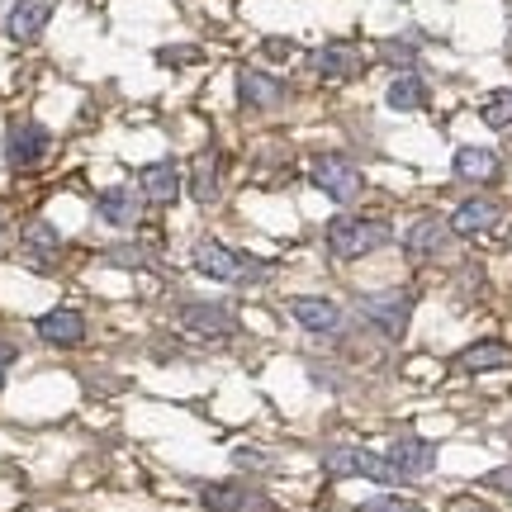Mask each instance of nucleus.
Wrapping results in <instances>:
<instances>
[{"mask_svg":"<svg viewBox=\"0 0 512 512\" xmlns=\"http://www.w3.org/2000/svg\"><path fill=\"white\" fill-rule=\"evenodd\" d=\"M389 242V223L384 219H356V214H337L328 223V252L342 256V261H356V256L380 252Z\"/></svg>","mask_w":512,"mask_h":512,"instance_id":"f257e3e1","label":"nucleus"},{"mask_svg":"<svg viewBox=\"0 0 512 512\" xmlns=\"http://www.w3.org/2000/svg\"><path fill=\"white\" fill-rule=\"evenodd\" d=\"M323 470L332 479H375V484H403V475L389 465V456H375L366 446H337L323 456Z\"/></svg>","mask_w":512,"mask_h":512,"instance_id":"f03ea898","label":"nucleus"},{"mask_svg":"<svg viewBox=\"0 0 512 512\" xmlns=\"http://www.w3.org/2000/svg\"><path fill=\"white\" fill-rule=\"evenodd\" d=\"M195 271L209 275V280H256L266 271L261 261L242 256L238 247H223V242H200L195 247Z\"/></svg>","mask_w":512,"mask_h":512,"instance_id":"7ed1b4c3","label":"nucleus"},{"mask_svg":"<svg viewBox=\"0 0 512 512\" xmlns=\"http://www.w3.org/2000/svg\"><path fill=\"white\" fill-rule=\"evenodd\" d=\"M200 503L209 512H280L271 498L261 494L256 484H242V479H223V484H204Z\"/></svg>","mask_w":512,"mask_h":512,"instance_id":"20e7f679","label":"nucleus"},{"mask_svg":"<svg viewBox=\"0 0 512 512\" xmlns=\"http://www.w3.org/2000/svg\"><path fill=\"white\" fill-rule=\"evenodd\" d=\"M356 309L370 318V328H380L384 337H403L408 328V313H413V294L408 290H380V294H361Z\"/></svg>","mask_w":512,"mask_h":512,"instance_id":"39448f33","label":"nucleus"},{"mask_svg":"<svg viewBox=\"0 0 512 512\" xmlns=\"http://www.w3.org/2000/svg\"><path fill=\"white\" fill-rule=\"evenodd\" d=\"M309 181L323 190V195H332L337 204H351L361 190H366V181H361V171L347 162V157H318V162L309 166Z\"/></svg>","mask_w":512,"mask_h":512,"instance_id":"423d86ee","label":"nucleus"},{"mask_svg":"<svg viewBox=\"0 0 512 512\" xmlns=\"http://www.w3.org/2000/svg\"><path fill=\"white\" fill-rule=\"evenodd\" d=\"M48 128L34 124V119H19L15 128H10V138H5V157H10V166H38L43 157H48Z\"/></svg>","mask_w":512,"mask_h":512,"instance_id":"0eeeda50","label":"nucleus"},{"mask_svg":"<svg viewBox=\"0 0 512 512\" xmlns=\"http://www.w3.org/2000/svg\"><path fill=\"white\" fill-rule=\"evenodd\" d=\"M389 465L403 479H422V475H432V465H437V446L422 437H399L389 446Z\"/></svg>","mask_w":512,"mask_h":512,"instance_id":"6e6552de","label":"nucleus"},{"mask_svg":"<svg viewBox=\"0 0 512 512\" xmlns=\"http://www.w3.org/2000/svg\"><path fill=\"white\" fill-rule=\"evenodd\" d=\"M176 328L200 332V337H228V332L238 328V318L228 309H219V304H185V309L176 313Z\"/></svg>","mask_w":512,"mask_h":512,"instance_id":"1a4fd4ad","label":"nucleus"},{"mask_svg":"<svg viewBox=\"0 0 512 512\" xmlns=\"http://www.w3.org/2000/svg\"><path fill=\"white\" fill-rule=\"evenodd\" d=\"M38 337H43L48 347H81V342H86V318L76 309H53L38 318Z\"/></svg>","mask_w":512,"mask_h":512,"instance_id":"9d476101","label":"nucleus"},{"mask_svg":"<svg viewBox=\"0 0 512 512\" xmlns=\"http://www.w3.org/2000/svg\"><path fill=\"white\" fill-rule=\"evenodd\" d=\"M290 318L299 323V328H309V332H337L342 328V309H337L332 299H313V294L290 299Z\"/></svg>","mask_w":512,"mask_h":512,"instance_id":"9b49d317","label":"nucleus"},{"mask_svg":"<svg viewBox=\"0 0 512 512\" xmlns=\"http://www.w3.org/2000/svg\"><path fill=\"white\" fill-rule=\"evenodd\" d=\"M57 252H62V238H57L53 223L34 219L29 228H24V261H29L34 271H48V266H57Z\"/></svg>","mask_w":512,"mask_h":512,"instance_id":"f8f14e48","label":"nucleus"},{"mask_svg":"<svg viewBox=\"0 0 512 512\" xmlns=\"http://www.w3.org/2000/svg\"><path fill=\"white\" fill-rule=\"evenodd\" d=\"M498 219H503V209H498L494 200H465L456 214H451V233H460V238H479V233L498 228Z\"/></svg>","mask_w":512,"mask_h":512,"instance_id":"ddd939ff","label":"nucleus"},{"mask_svg":"<svg viewBox=\"0 0 512 512\" xmlns=\"http://www.w3.org/2000/svg\"><path fill=\"white\" fill-rule=\"evenodd\" d=\"M48 15H53L48 0H19L15 10H10V19H5V34L15 38V43H34L43 34V24H48Z\"/></svg>","mask_w":512,"mask_h":512,"instance_id":"4468645a","label":"nucleus"},{"mask_svg":"<svg viewBox=\"0 0 512 512\" xmlns=\"http://www.w3.org/2000/svg\"><path fill=\"white\" fill-rule=\"evenodd\" d=\"M446 238H451V223L437 219V214H422V219L403 233V247H408V256H437L441 247H446Z\"/></svg>","mask_w":512,"mask_h":512,"instance_id":"2eb2a0df","label":"nucleus"},{"mask_svg":"<svg viewBox=\"0 0 512 512\" xmlns=\"http://www.w3.org/2000/svg\"><path fill=\"white\" fill-rule=\"evenodd\" d=\"M138 185H143V195H147L152 204H176V200H181V171H176L171 162L143 166Z\"/></svg>","mask_w":512,"mask_h":512,"instance_id":"dca6fc26","label":"nucleus"},{"mask_svg":"<svg viewBox=\"0 0 512 512\" xmlns=\"http://www.w3.org/2000/svg\"><path fill=\"white\" fill-rule=\"evenodd\" d=\"M280 81H271L266 72H252V67H242L238 72V100L247 110H271L275 100H280Z\"/></svg>","mask_w":512,"mask_h":512,"instance_id":"f3484780","label":"nucleus"},{"mask_svg":"<svg viewBox=\"0 0 512 512\" xmlns=\"http://www.w3.org/2000/svg\"><path fill=\"white\" fill-rule=\"evenodd\" d=\"M456 366L465 370V375L503 370V366H512V347H503V342H475V347H465V351L456 356Z\"/></svg>","mask_w":512,"mask_h":512,"instance_id":"a211bd4d","label":"nucleus"},{"mask_svg":"<svg viewBox=\"0 0 512 512\" xmlns=\"http://www.w3.org/2000/svg\"><path fill=\"white\" fill-rule=\"evenodd\" d=\"M451 171H456L460 181L484 185V181H494L498 176V157L489 152V147H460L456 162H451Z\"/></svg>","mask_w":512,"mask_h":512,"instance_id":"6ab92c4d","label":"nucleus"},{"mask_svg":"<svg viewBox=\"0 0 512 512\" xmlns=\"http://www.w3.org/2000/svg\"><path fill=\"white\" fill-rule=\"evenodd\" d=\"M95 209H100V219H105V223L128 228V223L138 219V195H133L128 185H114V190H105V195H100V204H95Z\"/></svg>","mask_w":512,"mask_h":512,"instance_id":"aec40b11","label":"nucleus"},{"mask_svg":"<svg viewBox=\"0 0 512 512\" xmlns=\"http://www.w3.org/2000/svg\"><path fill=\"white\" fill-rule=\"evenodd\" d=\"M384 100H389V110H422L427 105V86H422V76H394V86L384 91Z\"/></svg>","mask_w":512,"mask_h":512,"instance_id":"412c9836","label":"nucleus"},{"mask_svg":"<svg viewBox=\"0 0 512 512\" xmlns=\"http://www.w3.org/2000/svg\"><path fill=\"white\" fill-rule=\"evenodd\" d=\"M313 67L323 76H332V81H347V76L361 72V62H356V53L351 48H342V43H332V48H323V53L313 57Z\"/></svg>","mask_w":512,"mask_h":512,"instance_id":"4be33fe9","label":"nucleus"},{"mask_svg":"<svg viewBox=\"0 0 512 512\" xmlns=\"http://www.w3.org/2000/svg\"><path fill=\"white\" fill-rule=\"evenodd\" d=\"M190 195L200 204H214L219 200V166H214V157L204 152L200 162H195V171H190Z\"/></svg>","mask_w":512,"mask_h":512,"instance_id":"5701e85b","label":"nucleus"},{"mask_svg":"<svg viewBox=\"0 0 512 512\" xmlns=\"http://www.w3.org/2000/svg\"><path fill=\"white\" fill-rule=\"evenodd\" d=\"M479 119H484L489 128H512V91L484 95V105H479Z\"/></svg>","mask_w":512,"mask_h":512,"instance_id":"b1692460","label":"nucleus"},{"mask_svg":"<svg viewBox=\"0 0 512 512\" xmlns=\"http://www.w3.org/2000/svg\"><path fill=\"white\" fill-rule=\"evenodd\" d=\"M361 512H422L413 498H394V494H384V498H370Z\"/></svg>","mask_w":512,"mask_h":512,"instance_id":"393cba45","label":"nucleus"},{"mask_svg":"<svg viewBox=\"0 0 512 512\" xmlns=\"http://www.w3.org/2000/svg\"><path fill=\"white\" fill-rule=\"evenodd\" d=\"M484 484H489V489H498V494H512V465L489 470V475H484Z\"/></svg>","mask_w":512,"mask_h":512,"instance_id":"a878e982","label":"nucleus"},{"mask_svg":"<svg viewBox=\"0 0 512 512\" xmlns=\"http://www.w3.org/2000/svg\"><path fill=\"white\" fill-rule=\"evenodd\" d=\"M266 57H290V43H285V38H271V43H266Z\"/></svg>","mask_w":512,"mask_h":512,"instance_id":"bb28decb","label":"nucleus"},{"mask_svg":"<svg viewBox=\"0 0 512 512\" xmlns=\"http://www.w3.org/2000/svg\"><path fill=\"white\" fill-rule=\"evenodd\" d=\"M10 361H15V347H10V342H0V370L10 366Z\"/></svg>","mask_w":512,"mask_h":512,"instance_id":"cd10ccee","label":"nucleus"},{"mask_svg":"<svg viewBox=\"0 0 512 512\" xmlns=\"http://www.w3.org/2000/svg\"><path fill=\"white\" fill-rule=\"evenodd\" d=\"M0 389H5V375H0Z\"/></svg>","mask_w":512,"mask_h":512,"instance_id":"c85d7f7f","label":"nucleus"}]
</instances>
